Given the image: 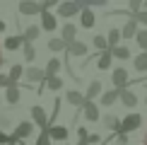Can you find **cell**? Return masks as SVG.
<instances>
[{
  "instance_id": "22",
  "label": "cell",
  "mask_w": 147,
  "mask_h": 145,
  "mask_svg": "<svg viewBox=\"0 0 147 145\" xmlns=\"http://www.w3.org/2000/svg\"><path fill=\"white\" fill-rule=\"evenodd\" d=\"M111 56H113V58H118V60H128L133 53H130V48H128V46H121V44H118V46H113V48H111Z\"/></svg>"
},
{
  "instance_id": "32",
  "label": "cell",
  "mask_w": 147,
  "mask_h": 145,
  "mask_svg": "<svg viewBox=\"0 0 147 145\" xmlns=\"http://www.w3.org/2000/svg\"><path fill=\"white\" fill-rule=\"evenodd\" d=\"M94 48H96L99 53L109 48V44H106V34H96V36H94Z\"/></svg>"
},
{
  "instance_id": "20",
  "label": "cell",
  "mask_w": 147,
  "mask_h": 145,
  "mask_svg": "<svg viewBox=\"0 0 147 145\" xmlns=\"http://www.w3.org/2000/svg\"><path fill=\"white\" fill-rule=\"evenodd\" d=\"M65 51H68V56H84V53H87V44H82V41L75 39L72 44H68Z\"/></svg>"
},
{
  "instance_id": "17",
  "label": "cell",
  "mask_w": 147,
  "mask_h": 145,
  "mask_svg": "<svg viewBox=\"0 0 147 145\" xmlns=\"http://www.w3.org/2000/svg\"><path fill=\"white\" fill-rule=\"evenodd\" d=\"M111 60H113L111 48H106V51H101L99 58H96V68H99V70H109V68H111Z\"/></svg>"
},
{
  "instance_id": "34",
  "label": "cell",
  "mask_w": 147,
  "mask_h": 145,
  "mask_svg": "<svg viewBox=\"0 0 147 145\" xmlns=\"http://www.w3.org/2000/svg\"><path fill=\"white\" fill-rule=\"evenodd\" d=\"M142 3H145V0H128V12H130V15L140 12V10H142Z\"/></svg>"
},
{
  "instance_id": "2",
  "label": "cell",
  "mask_w": 147,
  "mask_h": 145,
  "mask_svg": "<svg viewBox=\"0 0 147 145\" xmlns=\"http://www.w3.org/2000/svg\"><path fill=\"white\" fill-rule=\"evenodd\" d=\"M17 10H20V15H22V17H32V15H39L44 7H41L39 0H20Z\"/></svg>"
},
{
  "instance_id": "36",
  "label": "cell",
  "mask_w": 147,
  "mask_h": 145,
  "mask_svg": "<svg viewBox=\"0 0 147 145\" xmlns=\"http://www.w3.org/2000/svg\"><path fill=\"white\" fill-rule=\"evenodd\" d=\"M87 136H89V131H87V128H77V138H80V143H77V145H89V143H87Z\"/></svg>"
},
{
  "instance_id": "25",
  "label": "cell",
  "mask_w": 147,
  "mask_h": 145,
  "mask_svg": "<svg viewBox=\"0 0 147 145\" xmlns=\"http://www.w3.org/2000/svg\"><path fill=\"white\" fill-rule=\"evenodd\" d=\"M44 87H48V89H63V80H60L58 75H51V77H44Z\"/></svg>"
},
{
  "instance_id": "50",
  "label": "cell",
  "mask_w": 147,
  "mask_h": 145,
  "mask_svg": "<svg viewBox=\"0 0 147 145\" xmlns=\"http://www.w3.org/2000/svg\"><path fill=\"white\" fill-rule=\"evenodd\" d=\"M0 104H3V97H0Z\"/></svg>"
},
{
  "instance_id": "1",
  "label": "cell",
  "mask_w": 147,
  "mask_h": 145,
  "mask_svg": "<svg viewBox=\"0 0 147 145\" xmlns=\"http://www.w3.org/2000/svg\"><path fill=\"white\" fill-rule=\"evenodd\" d=\"M142 126V116L140 114H125L123 116V121H121V128H118V133H133L135 128H140Z\"/></svg>"
},
{
  "instance_id": "43",
  "label": "cell",
  "mask_w": 147,
  "mask_h": 145,
  "mask_svg": "<svg viewBox=\"0 0 147 145\" xmlns=\"http://www.w3.org/2000/svg\"><path fill=\"white\" fill-rule=\"evenodd\" d=\"M116 136H118V145H128V136L125 133H116Z\"/></svg>"
},
{
  "instance_id": "5",
  "label": "cell",
  "mask_w": 147,
  "mask_h": 145,
  "mask_svg": "<svg viewBox=\"0 0 147 145\" xmlns=\"http://www.w3.org/2000/svg\"><path fill=\"white\" fill-rule=\"evenodd\" d=\"M56 27H58L56 15H51V10H41V29L44 32H56Z\"/></svg>"
},
{
  "instance_id": "49",
  "label": "cell",
  "mask_w": 147,
  "mask_h": 145,
  "mask_svg": "<svg viewBox=\"0 0 147 145\" xmlns=\"http://www.w3.org/2000/svg\"><path fill=\"white\" fill-rule=\"evenodd\" d=\"M142 145H147V133H145V136H142Z\"/></svg>"
},
{
  "instance_id": "37",
  "label": "cell",
  "mask_w": 147,
  "mask_h": 145,
  "mask_svg": "<svg viewBox=\"0 0 147 145\" xmlns=\"http://www.w3.org/2000/svg\"><path fill=\"white\" fill-rule=\"evenodd\" d=\"M133 17H135V22H142L145 29H147V10H140V12H135Z\"/></svg>"
},
{
  "instance_id": "24",
  "label": "cell",
  "mask_w": 147,
  "mask_h": 145,
  "mask_svg": "<svg viewBox=\"0 0 147 145\" xmlns=\"http://www.w3.org/2000/svg\"><path fill=\"white\" fill-rule=\"evenodd\" d=\"M58 70H60V60H58V58H48L44 75H46V77H51V75H58Z\"/></svg>"
},
{
  "instance_id": "12",
  "label": "cell",
  "mask_w": 147,
  "mask_h": 145,
  "mask_svg": "<svg viewBox=\"0 0 147 145\" xmlns=\"http://www.w3.org/2000/svg\"><path fill=\"white\" fill-rule=\"evenodd\" d=\"M32 119H34V123H36V126H41V131H44V128H48L46 111H44V109H41L39 104H36V106H32Z\"/></svg>"
},
{
  "instance_id": "35",
  "label": "cell",
  "mask_w": 147,
  "mask_h": 145,
  "mask_svg": "<svg viewBox=\"0 0 147 145\" xmlns=\"http://www.w3.org/2000/svg\"><path fill=\"white\" fill-rule=\"evenodd\" d=\"M36 145H51V138H48V131H46V128L39 133V138H36Z\"/></svg>"
},
{
  "instance_id": "51",
  "label": "cell",
  "mask_w": 147,
  "mask_h": 145,
  "mask_svg": "<svg viewBox=\"0 0 147 145\" xmlns=\"http://www.w3.org/2000/svg\"><path fill=\"white\" fill-rule=\"evenodd\" d=\"M145 104H147V97H145Z\"/></svg>"
},
{
  "instance_id": "40",
  "label": "cell",
  "mask_w": 147,
  "mask_h": 145,
  "mask_svg": "<svg viewBox=\"0 0 147 145\" xmlns=\"http://www.w3.org/2000/svg\"><path fill=\"white\" fill-rule=\"evenodd\" d=\"M53 5H60V0H44V3H41V7L48 10V7H53Z\"/></svg>"
},
{
  "instance_id": "16",
  "label": "cell",
  "mask_w": 147,
  "mask_h": 145,
  "mask_svg": "<svg viewBox=\"0 0 147 145\" xmlns=\"http://www.w3.org/2000/svg\"><path fill=\"white\" fill-rule=\"evenodd\" d=\"M104 92V85H101V80H92L89 82V87H87V92H84V99H94V97H99Z\"/></svg>"
},
{
  "instance_id": "47",
  "label": "cell",
  "mask_w": 147,
  "mask_h": 145,
  "mask_svg": "<svg viewBox=\"0 0 147 145\" xmlns=\"http://www.w3.org/2000/svg\"><path fill=\"white\" fill-rule=\"evenodd\" d=\"M5 29H7V24H5L3 20H0V34H3V32H5Z\"/></svg>"
},
{
  "instance_id": "9",
  "label": "cell",
  "mask_w": 147,
  "mask_h": 145,
  "mask_svg": "<svg viewBox=\"0 0 147 145\" xmlns=\"http://www.w3.org/2000/svg\"><path fill=\"white\" fill-rule=\"evenodd\" d=\"M22 99V92H20V85H10V87H5V102H7L10 106L20 104Z\"/></svg>"
},
{
  "instance_id": "13",
  "label": "cell",
  "mask_w": 147,
  "mask_h": 145,
  "mask_svg": "<svg viewBox=\"0 0 147 145\" xmlns=\"http://www.w3.org/2000/svg\"><path fill=\"white\" fill-rule=\"evenodd\" d=\"M118 99L123 102V104L128 106V109H133V106H138V97H135V92H130V89H118Z\"/></svg>"
},
{
  "instance_id": "18",
  "label": "cell",
  "mask_w": 147,
  "mask_h": 145,
  "mask_svg": "<svg viewBox=\"0 0 147 145\" xmlns=\"http://www.w3.org/2000/svg\"><path fill=\"white\" fill-rule=\"evenodd\" d=\"M118 102V89H109V92H101L99 94V104L101 106H111Z\"/></svg>"
},
{
  "instance_id": "31",
  "label": "cell",
  "mask_w": 147,
  "mask_h": 145,
  "mask_svg": "<svg viewBox=\"0 0 147 145\" xmlns=\"http://www.w3.org/2000/svg\"><path fill=\"white\" fill-rule=\"evenodd\" d=\"M135 41H138V46L142 48V51H147V29H138L135 32Z\"/></svg>"
},
{
  "instance_id": "6",
  "label": "cell",
  "mask_w": 147,
  "mask_h": 145,
  "mask_svg": "<svg viewBox=\"0 0 147 145\" xmlns=\"http://www.w3.org/2000/svg\"><path fill=\"white\" fill-rule=\"evenodd\" d=\"M48 138H51V140H58V143H68V128H65V126H48Z\"/></svg>"
},
{
  "instance_id": "41",
  "label": "cell",
  "mask_w": 147,
  "mask_h": 145,
  "mask_svg": "<svg viewBox=\"0 0 147 145\" xmlns=\"http://www.w3.org/2000/svg\"><path fill=\"white\" fill-rule=\"evenodd\" d=\"M10 85H12V82H10V77L0 72V87H10Z\"/></svg>"
},
{
  "instance_id": "38",
  "label": "cell",
  "mask_w": 147,
  "mask_h": 145,
  "mask_svg": "<svg viewBox=\"0 0 147 145\" xmlns=\"http://www.w3.org/2000/svg\"><path fill=\"white\" fill-rule=\"evenodd\" d=\"M109 0H87V7H106Z\"/></svg>"
},
{
  "instance_id": "45",
  "label": "cell",
  "mask_w": 147,
  "mask_h": 145,
  "mask_svg": "<svg viewBox=\"0 0 147 145\" xmlns=\"http://www.w3.org/2000/svg\"><path fill=\"white\" fill-rule=\"evenodd\" d=\"M7 123H10V119H7V116H0V131H3Z\"/></svg>"
},
{
  "instance_id": "30",
  "label": "cell",
  "mask_w": 147,
  "mask_h": 145,
  "mask_svg": "<svg viewBox=\"0 0 147 145\" xmlns=\"http://www.w3.org/2000/svg\"><path fill=\"white\" fill-rule=\"evenodd\" d=\"M135 70L147 72V51H142L140 56H135Z\"/></svg>"
},
{
  "instance_id": "7",
  "label": "cell",
  "mask_w": 147,
  "mask_h": 145,
  "mask_svg": "<svg viewBox=\"0 0 147 145\" xmlns=\"http://www.w3.org/2000/svg\"><path fill=\"white\" fill-rule=\"evenodd\" d=\"M34 133V126H32V121H22L20 126H17L15 131H12V138L15 140H24V138H29Z\"/></svg>"
},
{
  "instance_id": "3",
  "label": "cell",
  "mask_w": 147,
  "mask_h": 145,
  "mask_svg": "<svg viewBox=\"0 0 147 145\" xmlns=\"http://www.w3.org/2000/svg\"><path fill=\"white\" fill-rule=\"evenodd\" d=\"M22 77L27 80V87H32V85H39V82H44V70L41 68H24L22 72Z\"/></svg>"
},
{
  "instance_id": "8",
  "label": "cell",
  "mask_w": 147,
  "mask_h": 145,
  "mask_svg": "<svg viewBox=\"0 0 147 145\" xmlns=\"http://www.w3.org/2000/svg\"><path fill=\"white\" fill-rule=\"evenodd\" d=\"M77 12H80V7L75 3H70V0H60V5H58V15L60 17H68V20H70V17H75Z\"/></svg>"
},
{
  "instance_id": "46",
  "label": "cell",
  "mask_w": 147,
  "mask_h": 145,
  "mask_svg": "<svg viewBox=\"0 0 147 145\" xmlns=\"http://www.w3.org/2000/svg\"><path fill=\"white\" fill-rule=\"evenodd\" d=\"M3 63H5V56H3V46H0V68H3Z\"/></svg>"
},
{
  "instance_id": "44",
  "label": "cell",
  "mask_w": 147,
  "mask_h": 145,
  "mask_svg": "<svg viewBox=\"0 0 147 145\" xmlns=\"http://www.w3.org/2000/svg\"><path fill=\"white\" fill-rule=\"evenodd\" d=\"M70 3H75L80 10H84V7H87V0H70Z\"/></svg>"
},
{
  "instance_id": "15",
  "label": "cell",
  "mask_w": 147,
  "mask_h": 145,
  "mask_svg": "<svg viewBox=\"0 0 147 145\" xmlns=\"http://www.w3.org/2000/svg\"><path fill=\"white\" fill-rule=\"evenodd\" d=\"M75 34H77V27L72 22L63 24V29H60V39H63L65 44H72V41H75Z\"/></svg>"
},
{
  "instance_id": "19",
  "label": "cell",
  "mask_w": 147,
  "mask_h": 145,
  "mask_svg": "<svg viewBox=\"0 0 147 145\" xmlns=\"http://www.w3.org/2000/svg\"><path fill=\"white\" fill-rule=\"evenodd\" d=\"M39 34H41V27H39V24H29V27H27V29L22 32V41L32 44V41H34V39H36Z\"/></svg>"
},
{
  "instance_id": "27",
  "label": "cell",
  "mask_w": 147,
  "mask_h": 145,
  "mask_svg": "<svg viewBox=\"0 0 147 145\" xmlns=\"http://www.w3.org/2000/svg\"><path fill=\"white\" fill-rule=\"evenodd\" d=\"M106 44H109V48L121 44V29H111V32L106 34Z\"/></svg>"
},
{
  "instance_id": "42",
  "label": "cell",
  "mask_w": 147,
  "mask_h": 145,
  "mask_svg": "<svg viewBox=\"0 0 147 145\" xmlns=\"http://www.w3.org/2000/svg\"><path fill=\"white\" fill-rule=\"evenodd\" d=\"M7 143H10V133L0 131V145H7Z\"/></svg>"
},
{
  "instance_id": "39",
  "label": "cell",
  "mask_w": 147,
  "mask_h": 145,
  "mask_svg": "<svg viewBox=\"0 0 147 145\" xmlns=\"http://www.w3.org/2000/svg\"><path fill=\"white\" fill-rule=\"evenodd\" d=\"M87 143H89V145H99V143H101V136H99V133H89V136H87Z\"/></svg>"
},
{
  "instance_id": "11",
  "label": "cell",
  "mask_w": 147,
  "mask_h": 145,
  "mask_svg": "<svg viewBox=\"0 0 147 145\" xmlns=\"http://www.w3.org/2000/svg\"><path fill=\"white\" fill-rule=\"evenodd\" d=\"M80 109H82V114H84V119H87V121H99V109H96L94 102H89V99H87Z\"/></svg>"
},
{
  "instance_id": "48",
  "label": "cell",
  "mask_w": 147,
  "mask_h": 145,
  "mask_svg": "<svg viewBox=\"0 0 147 145\" xmlns=\"http://www.w3.org/2000/svg\"><path fill=\"white\" fill-rule=\"evenodd\" d=\"M7 145H17V140L12 138V133H10V143H7Z\"/></svg>"
},
{
  "instance_id": "14",
  "label": "cell",
  "mask_w": 147,
  "mask_h": 145,
  "mask_svg": "<svg viewBox=\"0 0 147 145\" xmlns=\"http://www.w3.org/2000/svg\"><path fill=\"white\" fill-rule=\"evenodd\" d=\"M138 32V22H135V17H128V22L123 24V29H121V39H133Z\"/></svg>"
},
{
  "instance_id": "33",
  "label": "cell",
  "mask_w": 147,
  "mask_h": 145,
  "mask_svg": "<svg viewBox=\"0 0 147 145\" xmlns=\"http://www.w3.org/2000/svg\"><path fill=\"white\" fill-rule=\"evenodd\" d=\"M22 46H24V58H27L29 63H32V60L36 58V51H34V46H32V44H27V41H22Z\"/></svg>"
},
{
  "instance_id": "10",
  "label": "cell",
  "mask_w": 147,
  "mask_h": 145,
  "mask_svg": "<svg viewBox=\"0 0 147 145\" xmlns=\"http://www.w3.org/2000/svg\"><path fill=\"white\" fill-rule=\"evenodd\" d=\"M80 24H82L84 29H92L96 24V15L92 12V7H84V10H80Z\"/></svg>"
},
{
  "instance_id": "23",
  "label": "cell",
  "mask_w": 147,
  "mask_h": 145,
  "mask_svg": "<svg viewBox=\"0 0 147 145\" xmlns=\"http://www.w3.org/2000/svg\"><path fill=\"white\" fill-rule=\"evenodd\" d=\"M22 72H24V65H20V63H15V65H12V68H10V72H7L10 82H12V85H17V82L22 80Z\"/></svg>"
},
{
  "instance_id": "4",
  "label": "cell",
  "mask_w": 147,
  "mask_h": 145,
  "mask_svg": "<svg viewBox=\"0 0 147 145\" xmlns=\"http://www.w3.org/2000/svg\"><path fill=\"white\" fill-rule=\"evenodd\" d=\"M111 80H113V87H116V89H125L128 82H130V77H128V70H125V68H113Z\"/></svg>"
},
{
  "instance_id": "29",
  "label": "cell",
  "mask_w": 147,
  "mask_h": 145,
  "mask_svg": "<svg viewBox=\"0 0 147 145\" xmlns=\"http://www.w3.org/2000/svg\"><path fill=\"white\" fill-rule=\"evenodd\" d=\"M65 48H68V44H65L60 36H56V39L48 41V51H65Z\"/></svg>"
},
{
  "instance_id": "28",
  "label": "cell",
  "mask_w": 147,
  "mask_h": 145,
  "mask_svg": "<svg viewBox=\"0 0 147 145\" xmlns=\"http://www.w3.org/2000/svg\"><path fill=\"white\" fill-rule=\"evenodd\" d=\"M20 46H22V36H7L5 39V48L7 51H17Z\"/></svg>"
},
{
  "instance_id": "26",
  "label": "cell",
  "mask_w": 147,
  "mask_h": 145,
  "mask_svg": "<svg viewBox=\"0 0 147 145\" xmlns=\"http://www.w3.org/2000/svg\"><path fill=\"white\" fill-rule=\"evenodd\" d=\"M101 123L106 126V128H111L113 133H118V128H121V121L116 119V116H111V114H109V116H104V119H101Z\"/></svg>"
},
{
  "instance_id": "21",
  "label": "cell",
  "mask_w": 147,
  "mask_h": 145,
  "mask_svg": "<svg viewBox=\"0 0 147 145\" xmlns=\"http://www.w3.org/2000/svg\"><path fill=\"white\" fill-rule=\"evenodd\" d=\"M65 102H68V104H72V106H82L87 99H84V94H82V92H77V89H70V92L65 94Z\"/></svg>"
}]
</instances>
